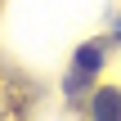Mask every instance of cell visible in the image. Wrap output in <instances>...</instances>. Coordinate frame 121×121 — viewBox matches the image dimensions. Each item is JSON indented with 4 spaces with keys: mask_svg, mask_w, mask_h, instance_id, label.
Masks as SVG:
<instances>
[{
    "mask_svg": "<svg viewBox=\"0 0 121 121\" xmlns=\"http://www.w3.org/2000/svg\"><path fill=\"white\" fill-rule=\"evenodd\" d=\"M99 67H103V45H94V40L76 45V54H72V72H76V76H85V81H94V76H99Z\"/></svg>",
    "mask_w": 121,
    "mask_h": 121,
    "instance_id": "1",
    "label": "cell"
},
{
    "mask_svg": "<svg viewBox=\"0 0 121 121\" xmlns=\"http://www.w3.org/2000/svg\"><path fill=\"white\" fill-rule=\"evenodd\" d=\"M117 40H121V18H117Z\"/></svg>",
    "mask_w": 121,
    "mask_h": 121,
    "instance_id": "3",
    "label": "cell"
},
{
    "mask_svg": "<svg viewBox=\"0 0 121 121\" xmlns=\"http://www.w3.org/2000/svg\"><path fill=\"white\" fill-rule=\"evenodd\" d=\"M90 121H121V90H94L90 99Z\"/></svg>",
    "mask_w": 121,
    "mask_h": 121,
    "instance_id": "2",
    "label": "cell"
}]
</instances>
